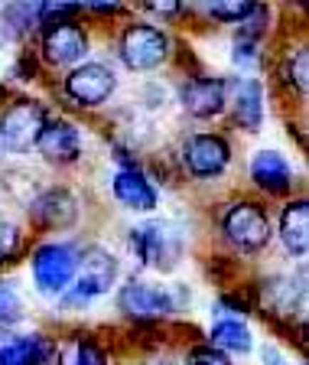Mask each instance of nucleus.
I'll use <instances>...</instances> for the list:
<instances>
[{
	"label": "nucleus",
	"instance_id": "nucleus-22",
	"mask_svg": "<svg viewBox=\"0 0 309 365\" xmlns=\"http://www.w3.org/2000/svg\"><path fill=\"white\" fill-rule=\"evenodd\" d=\"M26 310H23V297L14 290V284H4L0 281V329L10 333L16 323H23Z\"/></svg>",
	"mask_w": 309,
	"mask_h": 365
},
{
	"label": "nucleus",
	"instance_id": "nucleus-12",
	"mask_svg": "<svg viewBox=\"0 0 309 365\" xmlns=\"http://www.w3.org/2000/svg\"><path fill=\"white\" fill-rule=\"evenodd\" d=\"M33 147H36L39 157H46L49 163H75L78 153H82V137H78L75 124L46 121Z\"/></svg>",
	"mask_w": 309,
	"mask_h": 365
},
{
	"label": "nucleus",
	"instance_id": "nucleus-4",
	"mask_svg": "<svg viewBox=\"0 0 309 365\" xmlns=\"http://www.w3.org/2000/svg\"><path fill=\"white\" fill-rule=\"evenodd\" d=\"M221 232H225L228 242L238 251H244V255H254V251L267 248L273 238L271 215L257 202H248V199L228 205L225 215H221Z\"/></svg>",
	"mask_w": 309,
	"mask_h": 365
},
{
	"label": "nucleus",
	"instance_id": "nucleus-2",
	"mask_svg": "<svg viewBox=\"0 0 309 365\" xmlns=\"http://www.w3.org/2000/svg\"><path fill=\"white\" fill-rule=\"evenodd\" d=\"M78 258L82 251L72 242H43L30 258V271H33V284L43 297H62L78 271Z\"/></svg>",
	"mask_w": 309,
	"mask_h": 365
},
{
	"label": "nucleus",
	"instance_id": "nucleus-26",
	"mask_svg": "<svg viewBox=\"0 0 309 365\" xmlns=\"http://www.w3.org/2000/svg\"><path fill=\"white\" fill-rule=\"evenodd\" d=\"M290 78L296 82V88L306 91V78H309V56L306 49H296L293 59H290Z\"/></svg>",
	"mask_w": 309,
	"mask_h": 365
},
{
	"label": "nucleus",
	"instance_id": "nucleus-17",
	"mask_svg": "<svg viewBox=\"0 0 309 365\" xmlns=\"http://www.w3.org/2000/svg\"><path fill=\"white\" fill-rule=\"evenodd\" d=\"M280 242L293 258H306L309 251V202L296 199L287 202L280 212Z\"/></svg>",
	"mask_w": 309,
	"mask_h": 365
},
{
	"label": "nucleus",
	"instance_id": "nucleus-14",
	"mask_svg": "<svg viewBox=\"0 0 309 365\" xmlns=\"http://www.w3.org/2000/svg\"><path fill=\"white\" fill-rule=\"evenodd\" d=\"M56 346L43 333L0 336V365H49L53 362Z\"/></svg>",
	"mask_w": 309,
	"mask_h": 365
},
{
	"label": "nucleus",
	"instance_id": "nucleus-24",
	"mask_svg": "<svg viewBox=\"0 0 309 365\" xmlns=\"http://www.w3.org/2000/svg\"><path fill=\"white\" fill-rule=\"evenodd\" d=\"M39 7H43V0H14L4 16L10 20V26L23 30V26H33V16H39Z\"/></svg>",
	"mask_w": 309,
	"mask_h": 365
},
{
	"label": "nucleus",
	"instance_id": "nucleus-9",
	"mask_svg": "<svg viewBox=\"0 0 309 365\" xmlns=\"http://www.w3.org/2000/svg\"><path fill=\"white\" fill-rule=\"evenodd\" d=\"M114 88H117V78H114V72L108 66H101V62H85V66H78L75 72L66 78L68 98H75L78 105H85V108L105 105Z\"/></svg>",
	"mask_w": 309,
	"mask_h": 365
},
{
	"label": "nucleus",
	"instance_id": "nucleus-25",
	"mask_svg": "<svg viewBox=\"0 0 309 365\" xmlns=\"http://www.w3.org/2000/svg\"><path fill=\"white\" fill-rule=\"evenodd\" d=\"M186 365H234V359L211 349V346H192L186 356Z\"/></svg>",
	"mask_w": 309,
	"mask_h": 365
},
{
	"label": "nucleus",
	"instance_id": "nucleus-11",
	"mask_svg": "<svg viewBox=\"0 0 309 365\" xmlns=\"http://www.w3.org/2000/svg\"><path fill=\"white\" fill-rule=\"evenodd\" d=\"M43 53L53 66H75L88 53V36L75 23H49L43 36Z\"/></svg>",
	"mask_w": 309,
	"mask_h": 365
},
{
	"label": "nucleus",
	"instance_id": "nucleus-16",
	"mask_svg": "<svg viewBox=\"0 0 309 365\" xmlns=\"http://www.w3.org/2000/svg\"><path fill=\"white\" fill-rule=\"evenodd\" d=\"M225 82L221 78H189L179 88V101L192 118H215L225 108Z\"/></svg>",
	"mask_w": 309,
	"mask_h": 365
},
{
	"label": "nucleus",
	"instance_id": "nucleus-13",
	"mask_svg": "<svg viewBox=\"0 0 309 365\" xmlns=\"http://www.w3.org/2000/svg\"><path fill=\"white\" fill-rule=\"evenodd\" d=\"M30 219L39 228H68L78 219V202L68 190H46L30 202Z\"/></svg>",
	"mask_w": 309,
	"mask_h": 365
},
{
	"label": "nucleus",
	"instance_id": "nucleus-15",
	"mask_svg": "<svg viewBox=\"0 0 309 365\" xmlns=\"http://www.w3.org/2000/svg\"><path fill=\"white\" fill-rule=\"evenodd\" d=\"M251 180L267 196H287L293 190V170H290L287 157L277 150H261L251 160Z\"/></svg>",
	"mask_w": 309,
	"mask_h": 365
},
{
	"label": "nucleus",
	"instance_id": "nucleus-7",
	"mask_svg": "<svg viewBox=\"0 0 309 365\" xmlns=\"http://www.w3.org/2000/svg\"><path fill=\"white\" fill-rule=\"evenodd\" d=\"M46 124V111L36 101H16L0 114V144L7 150H30Z\"/></svg>",
	"mask_w": 309,
	"mask_h": 365
},
{
	"label": "nucleus",
	"instance_id": "nucleus-3",
	"mask_svg": "<svg viewBox=\"0 0 309 365\" xmlns=\"http://www.w3.org/2000/svg\"><path fill=\"white\" fill-rule=\"evenodd\" d=\"M114 281H117V258H114L108 248L91 245V248L82 251L75 281L62 294V300H66L68 307H88V304H95L98 297H105L108 290L114 287Z\"/></svg>",
	"mask_w": 309,
	"mask_h": 365
},
{
	"label": "nucleus",
	"instance_id": "nucleus-1",
	"mask_svg": "<svg viewBox=\"0 0 309 365\" xmlns=\"http://www.w3.org/2000/svg\"><path fill=\"white\" fill-rule=\"evenodd\" d=\"M130 251L144 267H153L159 274H169L179 267L186 238L173 222H144L130 228Z\"/></svg>",
	"mask_w": 309,
	"mask_h": 365
},
{
	"label": "nucleus",
	"instance_id": "nucleus-23",
	"mask_svg": "<svg viewBox=\"0 0 309 365\" xmlns=\"http://www.w3.org/2000/svg\"><path fill=\"white\" fill-rule=\"evenodd\" d=\"M20 248H23V232L14 222L0 219V267L7 264V261H14L20 255Z\"/></svg>",
	"mask_w": 309,
	"mask_h": 365
},
{
	"label": "nucleus",
	"instance_id": "nucleus-5",
	"mask_svg": "<svg viewBox=\"0 0 309 365\" xmlns=\"http://www.w3.org/2000/svg\"><path fill=\"white\" fill-rule=\"evenodd\" d=\"M117 310L127 319L150 323V319H166L169 313H176V300L169 290L130 277V281L117 290Z\"/></svg>",
	"mask_w": 309,
	"mask_h": 365
},
{
	"label": "nucleus",
	"instance_id": "nucleus-21",
	"mask_svg": "<svg viewBox=\"0 0 309 365\" xmlns=\"http://www.w3.org/2000/svg\"><path fill=\"white\" fill-rule=\"evenodd\" d=\"M205 10L221 23H244L257 10V0H205Z\"/></svg>",
	"mask_w": 309,
	"mask_h": 365
},
{
	"label": "nucleus",
	"instance_id": "nucleus-28",
	"mask_svg": "<svg viewBox=\"0 0 309 365\" xmlns=\"http://www.w3.org/2000/svg\"><path fill=\"white\" fill-rule=\"evenodd\" d=\"M261 359H264V365H290L287 356H283L277 346H264V349H261Z\"/></svg>",
	"mask_w": 309,
	"mask_h": 365
},
{
	"label": "nucleus",
	"instance_id": "nucleus-20",
	"mask_svg": "<svg viewBox=\"0 0 309 365\" xmlns=\"http://www.w3.org/2000/svg\"><path fill=\"white\" fill-rule=\"evenodd\" d=\"M53 359H56V365H108V352L95 339H88V336L66 339L53 352Z\"/></svg>",
	"mask_w": 309,
	"mask_h": 365
},
{
	"label": "nucleus",
	"instance_id": "nucleus-6",
	"mask_svg": "<svg viewBox=\"0 0 309 365\" xmlns=\"http://www.w3.org/2000/svg\"><path fill=\"white\" fill-rule=\"evenodd\" d=\"M169 56V39L163 30L150 26V23H134L121 36V59L134 72H150V68L163 66Z\"/></svg>",
	"mask_w": 309,
	"mask_h": 365
},
{
	"label": "nucleus",
	"instance_id": "nucleus-10",
	"mask_svg": "<svg viewBox=\"0 0 309 365\" xmlns=\"http://www.w3.org/2000/svg\"><path fill=\"white\" fill-rule=\"evenodd\" d=\"M111 190H114V199H117L124 209H130V212H153L159 202L157 186L147 180L144 170H137V167L117 170L111 180Z\"/></svg>",
	"mask_w": 309,
	"mask_h": 365
},
{
	"label": "nucleus",
	"instance_id": "nucleus-8",
	"mask_svg": "<svg viewBox=\"0 0 309 365\" xmlns=\"http://www.w3.org/2000/svg\"><path fill=\"white\" fill-rule=\"evenodd\" d=\"M228 160H231V147L219 134H192L182 147V163L196 180H211L225 173Z\"/></svg>",
	"mask_w": 309,
	"mask_h": 365
},
{
	"label": "nucleus",
	"instance_id": "nucleus-18",
	"mask_svg": "<svg viewBox=\"0 0 309 365\" xmlns=\"http://www.w3.org/2000/svg\"><path fill=\"white\" fill-rule=\"evenodd\" d=\"M234 121L248 130H257L261 121H264V88L257 78H238L234 82Z\"/></svg>",
	"mask_w": 309,
	"mask_h": 365
},
{
	"label": "nucleus",
	"instance_id": "nucleus-27",
	"mask_svg": "<svg viewBox=\"0 0 309 365\" xmlns=\"http://www.w3.org/2000/svg\"><path fill=\"white\" fill-rule=\"evenodd\" d=\"M144 4L153 10V14H163V16L176 14V10L182 7V0H144Z\"/></svg>",
	"mask_w": 309,
	"mask_h": 365
},
{
	"label": "nucleus",
	"instance_id": "nucleus-29",
	"mask_svg": "<svg viewBox=\"0 0 309 365\" xmlns=\"http://www.w3.org/2000/svg\"><path fill=\"white\" fill-rule=\"evenodd\" d=\"M88 7H95V10H121V0H88Z\"/></svg>",
	"mask_w": 309,
	"mask_h": 365
},
{
	"label": "nucleus",
	"instance_id": "nucleus-19",
	"mask_svg": "<svg viewBox=\"0 0 309 365\" xmlns=\"http://www.w3.org/2000/svg\"><path fill=\"white\" fill-rule=\"evenodd\" d=\"M211 349L225 352V356H248L254 349V333L248 329V323H241L238 317H221L211 323Z\"/></svg>",
	"mask_w": 309,
	"mask_h": 365
}]
</instances>
